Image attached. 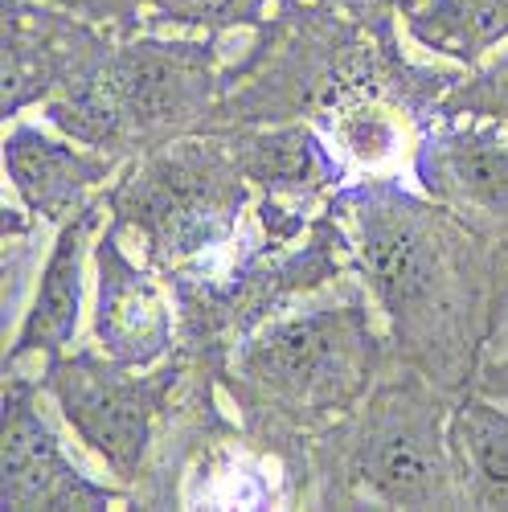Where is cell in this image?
Listing matches in <instances>:
<instances>
[{"label":"cell","instance_id":"cell-13","mask_svg":"<svg viewBox=\"0 0 508 512\" xmlns=\"http://www.w3.org/2000/svg\"><path fill=\"white\" fill-rule=\"evenodd\" d=\"M459 504L508 508V410L488 398H463L447 422Z\"/></svg>","mask_w":508,"mask_h":512},{"label":"cell","instance_id":"cell-12","mask_svg":"<svg viewBox=\"0 0 508 512\" xmlns=\"http://www.w3.org/2000/svg\"><path fill=\"white\" fill-rule=\"evenodd\" d=\"M422 185L492 222H508V140L492 132H447L431 140Z\"/></svg>","mask_w":508,"mask_h":512},{"label":"cell","instance_id":"cell-11","mask_svg":"<svg viewBox=\"0 0 508 512\" xmlns=\"http://www.w3.org/2000/svg\"><path fill=\"white\" fill-rule=\"evenodd\" d=\"M99 222H103L99 201H87L62 222L50 259L41 267L33 300L13 332L9 361H5L9 369H17L25 357L54 361L70 349V340L78 332V316H82V267H87V246H91Z\"/></svg>","mask_w":508,"mask_h":512},{"label":"cell","instance_id":"cell-18","mask_svg":"<svg viewBox=\"0 0 508 512\" xmlns=\"http://www.w3.org/2000/svg\"><path fill=\"white\" fill-rule=\"evenodd\" d=\"M336 136H341V144H345L357 160L373 164V160H381V156H390L394 127H390V119L381 115L377 107L361 103V107L341 111V127H336Z\"/></svg>","mask_w":508,"mask_h":512},{"label":"cell","instance_id":"cell-8","mask_svg":"<svg viewBox=\"0 0 508 512\" xmlns=\"http://www.w3.org/2000/svg\"><path fill=\"white\" fill-rule=\"evenodd\" d=\"M111 46L74 21L41 13L21 0L5 5V115L21 119L25 107L87 82Z\"/></svg>","mask_w":508,"mask_h":512},{"label":"cell","instance_id":"cell-16","mask_svg":"<svg viewBox=\"0 0 508 512\" xmlns=\"http://www.w3.org/2000/svg\"><path fill=\"white\" fill-rule=\"evenodd\" d=\"M123 5L144 13V21L222 33L238 25H259L271 9V0H123Z\"/></svg>","mask_w":508,"mask_h":512},{"label":"cell","instance_id":"cell-5","mask_svg":"<svg viewBox=\"0 0 508 512\" xmlns=\"http://www.w3.org/2000/svg\"><path fill=\"white\" fill-rule=\"evenodd\" d=\"M41 386L78 443H87L119 480L140 476L156 439V418L173 386V369L140 373L107 353H62L46 365Z\"/></svg>","mask_w":508,"mask_h":512},{"label":"cell","instance_id":"cell-14","mask_svg":"<svg viewBox=\"0 0 508 512\" xmlns=\"http://www.w3.org/2000/svg\"><path fill=\"white\" fill-rule=\"evenodd\" d=\"M418 46L476 66L508 37V0H398Z\"/></svg>","mask_w":508,"mask_h":512},{"label":"cell","instance_id":"cell-19","mask_svg":"<svg viewBox=\"0 0 508 512\" xmlns=\"http://www.w3.org/2000/svg\"><path fill=\"white\" fill-rule=\"evenodd\" d=\"M324 5H336V9H345V13H357V17H365V13H377L386 0H324ZM398 5V0H394Z\"/></svg>","mask_w":508,"mask_h":512},{"label":"cell","instance_id":"cell-9","mask_svg":"<svg viewBox=\"0 0 508 512\" xmlns=\"http://www.w3.org/2000/svg\"><path fill=\"white\" fill-rule=\"evenodd\" d=\"M95 275L99 349L127 369H152L173 345V312L160 283L119 246V222L95 242Z\"/></svg>","mask_w":508,"mask_h":512},{"label":"cell","instance_id":"cell-6","mask_svg":"<svg viewBox=\"0 0 508 512\" xmlns=\"http://www.w3.org/2000/svg\"><path fill=\"white\" fill-rule=\"evenodd\" d=\"M99 87L123 123L127 152L173 144L214 103V41H127L107 50Z\"/></svg>","mask_w":508,"mask_h":512},{"label":"cell","instance_id":"cell-1","mask_svg":"<svg viewBox=\"0 0 508 512\" xmlns=\"http://www.w3.org/2000/svg\"><path fill=\"white\" fill-rule=\"evenodd\" d=\"M353 226L365 283L386 308L398 345L435 369L468 357L484 275L476 242L451 209L377 185L353 197Z\"/></svg>","mask_w":508,"mask_h":512},{"label":"cell","instance_id":"cell-2","mask_svg":"<svg viewBox=\"0 0 508 512\" xmlns=\"http://www.w3.org/2000/svg\"><path fill=\"white\" fill-rule=\"evenodd\" d=\"M115 222L136 226L152 263L181 267L205 250L230 242L246 205V173L234 148L218 144H160L111 193Z\"/></svg>","mask_w":508,"mask_h":512},{"label":"cell","instance_id":"cell-15","mask_svg":"<svg viewBox=\"0 0 508 512\" xmlns=\"http://www.w3.org/2000/svg\"><path fill=\"white\" fill-rule=\"evenodd\" d=\"M246 181L263 185L271 197H308L332 177V160L308 127L250 132L230 140Z\"/></svg>","mask_w":508,"mask_h":512},{"label":"cell","instance_id":"cell-17","mask_svg":"<svg viewBox=\"0 0 508 512\" xmlns=\"http://www.w3.org/2000/svg\"><path fill=\"white\" fill-rule=\"evenodd\" d=\"M443 115H472V119H488V123H508V50L480 66L468 82L439 103Z\"/></svg>","mask_w":508,"mask_h":512},{"label":"cell","instance_id":"cell-4","mask_svg":"<svg viewBox=\"0 0 508 512\" xmlns=\"http://www.w3.org/2000/svg\"><path fill=\"white\" fill-rule=\"evenodd\" d=\"M451 410L418 377L386 386L353 443V484L381 508H455L459 480L447 435Z\"/></svg>","mask_w":508,"mask_h":512},{"label":"cell","instance_id":"cell-7","mask_svg":"<svg viewBox=\"0 0 508 512\" xmlns=\"http://www.w3.org/2000/svg\"><path fill=\"white\" fill-rule=\"evenodd\" d=\"M46 390V386H41ZM41 390L17 369L5 381V447H0V500L13 512H91L123 500L119 488L95 484L66 459L62 439L41 410Z\"/></svg>","mask_w":508,"mask_h":512},{"label":"cell","instance_id":"cell-10","mask_svg":"<svg viewBox=\"0 0 508 512\" xmlns=\"http://www.w3.org/2000/svg\"><path fill=\"white\" fill-rule=\"evenodd\" d=\"M119 168L111 152H87V144L74 148V140H58L33 123H13L5 136V173L17 201L33 213L62 226L70 213L87 205V193L99 189Z\"/></svg>","mask_w":508,"mask_h":512},{"label":"cell","instance_id":"cell-3","mask_svg":"<svg viewBox=\"0 0 508 512\" xmlns=\"http://www.w3.org/2000/svg\"><path fill=\"white\" fill-rule=\"evenodd\" d=\"M377 340L361 308H316L267 324L242 345V381L291 414L345 410L369 381Z\"/></svg>","mask_w":508,"mask_h":512}]
</instances>
